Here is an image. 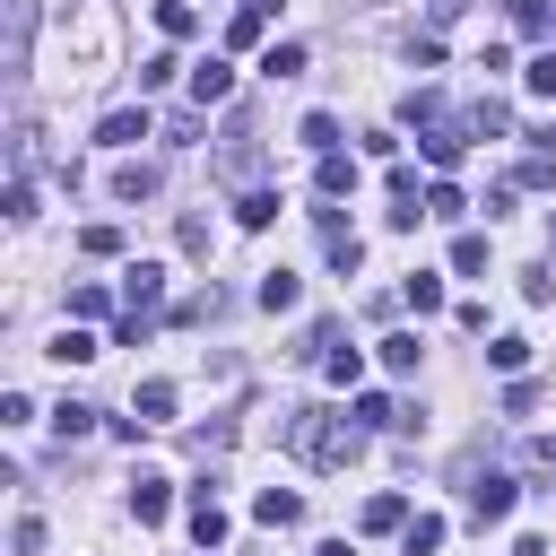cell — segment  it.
Returning <instances> with one entry per match:
<instances>
[{
  "mask_svg": "<svg viewBox=\"0 0 556 556\" xmlns=\"http://www.w3.org/2000/svg\"><path fill=\"white\" fill-rule=\"evenodd\" d=\"M287 452L313 460V469H348L365 452V426L339 417V408H287Z\"/></svg>",
  "mask_w": 556,
  "mask_h": 556,
  "instance_id": "6da1fadb",
  "label": "cell"
},
{
  "mask_svg": "<svg viewBox=\"0 0 556 556\" xmlns=\"http://www.w3.org/2000/svg\"><path fill=\"white\" fill-rule=\"evenodd\" d=\"M35 52V0H0V78H26Z\"/></svg>",
  "mask_w": 556,
  "mask_h": 556,
  "instance_id": "7a4b0ae2",
  "label": "cell"
},
{
  "mask_svg": "<svg viewBox=\"0 0 556 556\" xmlns=\"http://www.w3.org/2000/svg\"><path fill=\"white\" fill-rule=\"evenodd\" d=\"M513 495H521V486H513L504 469H486V478H469V521H504V513H513Z\"/></svg>",
  "mask_w": 556,
  "mask_h": 556,
  "instance_id": "3957f363",
  "label": "cell"
},
{
  "mask_svg": "<svg viewBox=\"0 0 556 556\" xmlns=\"http://www.w3.org/2000/svg\"><path fill=\"white\" fill-rule=\"evenodd\" d=\"M122 295H130V313L148 321V313L165 304V269H156V261H130V269H122Z\"/></svg>",
  "mask_w": 556,
  "mask_h": 556,
  "instance_id": "277c9868",
  "label": "cell"
},
{
  "mask_svg": "<svg viewBox=\"0 0 556 556\" xmlns=\"http://www.w3.org/2000/svg\"><path fill=\"white\" fill-rule=\"evenodd\" d=\"M252 521H269V530H295V521H304V495H295V486H261V495H252Z\"/></svg>",
  "mask_w": 556,
  "mask_h": 556,
  "instance_id": "5b68a950",
  "label": "cell"
},
{
  "mask_svg": "<svg viewBox=\"0 0 556 556\" xmlns=\"http://www.w3.org/2000/svg\"><path fill=\"white\" fill-rule=\"evenodd\" d=\"M356 530H365V539H382V530H408V495H365Z\"/></svg>",
  "mask_w": 556,
  "mask_h": 556,
  "instance_id": "8992f818",
  "label": "cell"
},
{
  "mask_svg": "<svg viewBox=\"0 0 556 556\" xmlns=\"http://www.w3.org/2000/svg\"><path fill=\"white\" fill-rule=\"evenodd\" d=\"M96 139H104V148H139V139H148V113H139V104H122V113H104V122H96Z\"/></svg>",
  "mask_w": 556,
  "mask_h": 556,
  "instance_id": "52a82bcc",
  "label": "cell"
},
{
  "mask_svg": "<svg viewBox=\"0 0 556 556\" xmlns=\"http://www.w3.org/2000/svg\"><path fill=\"white\" fill-rule=\"evenodd\" d=\"M35 156H43V130H35V113H17L9 122V174H35Z\"/></svg>",
  "mask_w": 556,
  "mask_h": 556,
  "instance_id": "ba28073f",
  "label": "cell"
},
{
  "mask_svg": "<svg viewBox=\"0 0 556 556\" xmlns=\"http://www.w3.org/2000/svg\"><path fill=\"white\" fill-rule=\"evenodd\" d=\"M130 513H139V521H165V513H174V495H165V478H156V469H139V478H130Z\"/></svg>",
  "mask_w": 556,
  "mask_h": 556,
  "instance_id": "9c48e42d",
  "label": "cell"
},
{
  "mask_svg": "<svg viewBox=\"0 0 556 556\" xmlns=\"http://www.w3.org/2000/svg\"><path fill=\"white\" fill-rule=\"evenodd\" d=\"M191 539H200V556H208V547H226V513H217V495H208V486L191 495Z\"/></svg>",
  "mask_w": 556,
  "mask_h": 556,
  "instance_id": "30bf717a",
  "label": "cell"
},
{
  "mask_svg": "<svg viewBox=\"0 0 556 556\" xmlns=\"http://www.w3.org/2000/svg\"><path fill=\"white\" fill-rule=\"evenodd\" d=\"M226 96H235V70L226 61H200L191 70V104H226Z\"/></svg>",
  "mask_w": 556,
  "mask_h": 556,
  "instance_id": "8fae6325",
  "label": "cell"
},
{
  "mask_svg": "<svg viewBox=\"0 0 556 556\" xmlns=\"http://www.w3.org/2000/svg\"><path fill=\"white\" fill-rule=\"evenodd\" d=\"M313 191H321V200H348V191H356V165H348V156L330 148V156L313 165Z\"/></svg>",
  "mask_w": 556,
  "mask_h": 556,
  "instance_id": "7c38bea8",
  "label": "cell"
},
{
  "mask_svg": "<svg viewBox=\"0 0 556 556\" xmlns=\"http://www.w3.org/2000/svg\"><path fill=\"white\" fill-rule=\"evenodd\" d=\"M156 26H165V43H191L200 35V9L191 0H156Z\"/></svg>",
  "mask_w": 556,
  "mask_h": 556,
  "instance_id": "4fadbf2b",
  "label": "cell"
},
{
  "mask_svg": "<svg viewBox=\"0 0 556 556\" xmlns=\"http://www.w3.org/2000/svg\"><path fill=\"white\" fill-rule=\"evenodd\" d=\"M469 130H478V139H504V130H513V104H504V96H478V104H469Z\"/></svg>",
  "mask_w": 556,
  "mask_h": 556,
  "instance_id": "5bb4252c",
  "label": "cell"
},
{
  "mask_svg": "<svg viewBox=\"0 0 556 556\" xmlns=\"http://www.w3.org/2000/svg\"><path fill=\"white\" fill-rule=\"evenodd\" d=\"M130 417H139V426H165V417H174V382H139Z\"/></svg>",
  "mask_w": 556,
  "mask_h": 556,
  "instance_id": "9a60e30c",
  "label": "cell"
},
{
  "mask_svg": "<svg viewBox=\"0 0 556 556\" xmlns=\"http://www.w3.org/2000/svg\"><path fill=\"white\" fill-rule=\"evenodd\" d=\"M400 547H408V556H434V547H443V513H408Z\"/></svg>",
  "mask_w": 556,
  "mask_h": 556,
  "instance_id": "2e32d148",
  "label": "cell"
},
{
  "mask_svg": "<svg viewBox=\"0 0 556 556\" xmlns=\"http://www.w3.org/2000/svg\"><path fill=\"white\" fill-rule=\"evenodd\" d=\"M113 200H130V208L156 200V165H122V174H113Z\"/></svg>",
  "mask_w": 556,
  "mask_h": 556,
  "instance_id": "e0dca14e",
  "label": "cell"
},
{
  "mask_svg": "<svg viewBox=\"0 0 556 556\" xmlns=\"http://www.w3.org/2000/svg\"><path fill=\"white\" fill-rule=\"evenodd\" d=\"M400 304H417V313H443V278H434V269H408Z\"/></svg>",
  "mask_w": 556,
  "mask_h": 556,
  "instance_id": "ac0fdd59",
  "label": "cell"
},
{
  "mask_svg": "<svg viewBox=\"0 0 556 556\" xmlns=\"http://www.w3.org/2000/svg\"><path fill=\"white\" fill-rule=\"evenodd\" d=\"M348 417H356V426H365V434H374V426H408V408H391V400H382V391H365V400H356V408H348Z\"/></svg>",
  "mask_w": 556,
  "mask_h": 556,
  "instance_id": "d6986e66",
  "label": "cell"
},
{
  "mask_svg": "<svg viewBox=\"0 0 556 556\" xmlns=\"http://www.w3.org/2000/svg\"><path fill=\"white\" fill-rule=\"evenodd\" d=\"M295 295H304V287H295V269H269V278H261V313H287Z\"/></svg>",
  "mask_w": 556,
  "mask_h": 556,
  "instance_id": "ffe728a7",
  "label": "cell"
},
{
  "mask_svg": "<svg viewBox=\"0 0 556 556\" xmlns=\"http://www.w3.org/2000/svg\"><path fill=\"white\" fill-rule=\"evenodd\" d=\"M400 122H426V130H443V96H434V87H417V96L400 104Z\"/></svg>",
  "mask_w": 556,
  "mask_h": 556,
  "instance_id": "44dd1931",
  "label": "cell"
},
{
  "mask_svg": "<svg viewBox=\"0 0 556 556\" xmlns=\"http://www.w3.org/2000/svg\"><path fill=\"white\" fill-rule=\"evenodd\" d=\"M513 182H530V191H547V182H556V156H547V148H530V156L513 165Z\"/></svg>",
  "mask_w": 556,
  "mask_h": 556,
  "instance_id": "7402d4cb",
  "label": "cell"
},
{
  "mask_svg": "<svg viewBox=\"0 0 556 556\" xmlns=\"http://www.w3.org/2000/svg\"><path fill=\"white\" fill-rule=\"evenodd\" d=\"M417 356H426V348H417L408 330H391V339H382V365H391V374H417Z\"/></svg>",
  "mask_w": 556,
  "mask_h": 556,
  "instance_id": "603a6c76",
  "label": "cell"
},
{
  "mask_svg": "<svg viewBox=\"0 0 556 556\" xmlns=\"http://www.w3.org/2000/svg\"><path fill=\"white\" fill-rule=\"evenodd\" d=\"M486 365H495V374H521V365H530V339H513V330H504V339L486 348Z\"/></svg>",
  "mask_w": 556,
  "mask_h": 556,
  "instance_id": "cb8c5ba5",
  "label": "cell"
},
{
  "mask_svg": "<svg viewBox=\"0 0 556 556\" xmlns=\"http://www.w3.org/2000/svg\"><path fill=\"white\" fill-rule=\"evenodd\" d=\"M261 70H269V78H295V70H304V43H269Z\"/></svg>",
  "mask_w": 556,
  "mask_h": 556,
  "instance_id": "d4e9b609",
  "label": "cell"
},
{
  "mask_svg": "<svg viewBox=\"0 0 556 556\" xmlns=\"http://www.w3.org/2000/svg\"><path fill=\"white\" fill-rule=\"evenodd\" d=\"M304 148L330 156V148H339V122H330V113H304Z\"/></svg>",
  "mask_w": 556,
  "mask_h": 556,
  "instance_id": "484cf974",
  "label": "cell"
},
{
  "mask_svg": "<svg viewBox=\"0 0 556 556\" xmlns=\"http://www.w3.org/2000/svg\"><path fill=\"white\" fill-rule=\"evenodd\" d=\"M426 165H460V130H452V122L426 130Z\"/></svg>",
  "mask_w": 556,
  "mask_h": 556,
  "instance_id": "4316f807",
  "label": "cell"
},
{
  "mask_svg": "<svg viewBox=\"0 0 556 556\" xmlns=\"http://www.w3.org/2000/svg\"><path fill=\"white\" fill-rule=\"evenodd\" d=\"M452 269L478 278V269H486V235H460V243H452Z\"/></svg>",
  "mask_w": 556,
  "mask_h": 556,
  "instance_id": "83f0119b",
  "label": "cell"
},
{
  "mask_svg": "<svg viewBox=\"0 0 556 556\" xmlns=\"http://www.w3.org/2000/svg\"><path fill=\"white\" fill-rule=\"evenodd\" d=\"M504 17H513L521 35H547V0H504Z\"/></svg>",
  "mask_w": 556,
  "mask_h": 556,
  "instance_id": "f1b7e54d",
  "label": "cell"
},
{
  "mask_svg": "<svg viewBox=\"0 0 556 556\" xmlns=\"http://www.w3.org/2000/svg\"><path fill=\"white\" fill-rule=\"evenodd\" d=\"M26 217H35V182H26V174H9V226H26Z\"/></svg>",
  "mask_w": 556,
  "mask_h": 556,
  "instance_id": "f546056e",
  "label": "cell"
},
{
  "mask_svg": "<svg viewBox=\"0 0 556 556\" xmlns=\"http://www.w3.org/2000/svg\"><path fill=\"white\" fill-rule=\"evenodd\" d=\"M460 208H469L460 182H434V191H426V217H460Z\"/></svg>",
  "mask_w": 556,
  "mask_h": 556,
  "instance_id": "4dcf8cb0",
  "label": "cell"
},
{
  "mask_svg": "<svg viewBox=\"0 0 556 556\" xmlns=\"http://www.w3.org/2000/svg\"><path fill=\"white\" fill-rule=\"evenodd\" d=\"M235 217H243V226H269V217H278V191H243V208H235Z\"/></svg>",
  "mask_w": 556,
  "mask_h": 556,
  "instance_id": "1f68e13d",
  "label": "cell"
},
{
  "mask_svg": "<svg viewBox=\"0 0 556 556\" xmlns=\"http://www.w3.org/2000/svg\"><path fill=\"white\" fill-rule=\"evenodd\" d=\"M78 252H96V261H113V252H122V226H87V235H78Z\"/></svg>",
  "mask_w": 556,
  "mask_h": 556,
  "instance_id": "d6a6232c",
  "label": "cell"
},
{
  "mask_svg": "<svg viewBox=\"0 0 556 556\" xmlns=\"http://www.w3.org/2000/svg\"><path fill=\"white\" fill-rule=\"evenodd\" d=\"M104 304H113V295H104V287H96V278H87V287H70V313H78V321H96V313H104Z\"/></svg>",
  "mask_w": 556,
  "mask_h": 556,
  "instance_id": "836d02e7",
  "label": "cell"
},
{
  "mask_svg": "<svg viewBox=\"0 0 556 556\" xmlns=\"http://www.w3.org/2000/svg\"><path fill=\"white\" fill-rule=\"evenodd\" d=\"M52 356H61V365H87V356H96V339H87V330H61V339H52Z\"/></svg>",
  "mask_w": 556,
  "mask_h": 556,
  "instance_id": "e575fe53",
  "label": "cell"
},
{
  "mask_svg": "<svg viewBox=\"0 0 556 556\" xmlns=\"http://www.w3.org/2000/svg\"><path fill=\"white\" fill-rule=\"evenodd\" d=\"M321 374H330V382H356V374H365V356H356V348H330V356H321Z\"/></svg>",
  "mask_w": 556,
  "mask_h": 556,
  "instance_id": "d590c367",
  "label": "cell"
},
{
  "mask_svg": "<svg viewBox=\"0 0 556 556\" xmlns=\"http://www.w3.org/2000/svg\"><path fill=\"white\" fill-rule=\"evenodd\" d=\"M52 426H61V434H87V426H96V408H87V400H61V408H52Z\"/></svg>",
  "mask_w": 556,
  "mask_h": 556,
  "instance_id": "8d00e7d4",
  "label": "cell"
},
{
  "mask_svg": "<svg viewBox=\"0 0 556 556\" xmlns=\"http://www.w3.org/2000/svg\"><path fill=\"white\" fill-rule=\"evenodd\" d=\"M174 70H182V61H174V52H148V61H139V87H165V78H174Z\"/></svg>",
  "mask_w": 556,
  "mask_h": 556,
  "instance_id": "74e56055",
  "label": "cell"
},
{
  "mask_svg": "<svg viewBox=\"0 0 556 556\" xmlns=\"http://www.w3.org/2000/svg\"><path fill=\"white\" fill-rule=\"evenodd\" d=\"M521 78H530V96H556V52H539V61L521 70Z\"/></svg>",
  "mask_w": 556,
  "mask_h": 556,
  "instance_id": "f35d334b",
  "label": "cell"
},
{
  "mask_svg": "<svg viewBox=\"0 0 556 556\" xmlns=\"http://www.w3.org/2000/svg\"><path fill=\"white\" fill-rule=\"evenodd\" d=\"M521 460H530V478H556V434H539V443H530Z\"/></svg>",
  "mask_w": 556,
  "mask_h": 556,
  "instance_id": "ab89813d",
  "label": "cell"
},
{
  "mask_svg": "<svg viewBox=\"0 0 556 556\" xmlns=\"http://www.w3.org/2000/svg\"><path fill=\"white\" fill-rule=\"evenodd\" d=\"M513 556H547V539H513Z\"/></svg>",
  "mask_w": 556,
  "mask_h": 556,
  "instance_id": "60d3db41",
  "label": "cell"
},
{
  "mask_svg": "<svg viewBox=\"0 0 556 556\" xmlns=\"http://www.w3.org/2000/svg\"><path fill=\"white\" fill-rule=\"evenodd\" d=\"M313 556H356V547H348V539H321V547H313Z\"/></svg>",
  "mask_w": 556,
  "mask_h": 556,
  "instance_id": "b9f144b4",
  "label": "cell"
},
{
  "mask_svg": "<svg viewBox=\"0 0 556 556\" xmlns=\"http://www.w3.org/2000/svg\"><path fill=\"white\" fill-rule=\"evenodd\" d=\"M243 9H252V17H269V9H278V0H243Z\"/></svg>",
  "mask_w": 556,
  "mask_h": 556,
  "instance_id": "7bdbcfd3",
  "label": "cell"
},
{
  "mask_svg": "<svg viewBox=\"0 0 556 556\" xmlns=\"http://www.w3.org/2000/svg\"><path fill=\"white\" fill-rule=\"evenodd\" d=\"M547 261H556V217H547Z\"/></svg>",
  "mask_w": 556,
  "mask_h": 556,
  "instance_id": "ee69618b",
  "label": "cell"
}]
</instances>
